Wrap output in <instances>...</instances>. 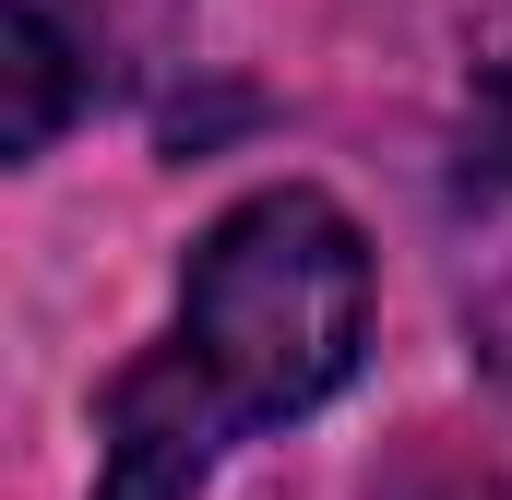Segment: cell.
I'll list each match as a JSON object with an SVG mask.
<instances>
[{
    "label": "cell",
    "instance_id": "cell-3",
    "mask_svg": "<svg viewBox=\"0 0 512 500\" xmlns=\"http://www.w3.org/2000/svg\"><path fill=\"white\" fill-rule=\"evenodd\" d=\"M60 24H72V48H84L96 96H143V84L179 60L191 0H60Z\"/></svg>",
    "mask_w": 512,
    "mask_h": 500
},
{
    "label": "cell",
    "instance_id": "cell-4",
    "mask_svg": "<svg viewBox=\"0 0 512 500\" xmlns=\"http://www.w3.org/2000/svg\"><path fill=\"white\" fill-rule=\"evenodd\" d=\"M465 179L512 191V48L477 72V96H465Z\"/></svg>",
    "mask_w": 512,
    "mask_h": 500
},
{
    "label": "cell",
    "instance_id": "cell-2",
    "mask_svg": "<svg viewBox=\"0 0 512 500\" xmlns=\"http://www.w3.org/2000/svg\"><path fill=\"white\" fill-rule=\"evenodd\" d=\"M0 72H12V120H0L12 155H48L60 120H72V96H96V72H84L60 0H12V12H0Z\"/></svg>",
    "mask_w": 512,
    "mask_h": 500
},
{
    "label": "cell",
    "instance_id": "cell-1",
    "mask_svg": "<svg viewBox=\"0 0 512 500\" xmlns=\"http://www.w3.org/2000/svg\"><path fill=\"white\" fill-rule=\"evenodd\" d=\"M370 346V250L322 191H251L191 250L179 322L108 381L96 500H191L262 417H310Z\"/></svg>",
    "mask_w": 512,
    "mask_h": 500
}]
</instances>
